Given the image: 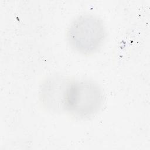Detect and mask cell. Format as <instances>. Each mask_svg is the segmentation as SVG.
<instances>
[{"label": "cell", "mask_w": 150, "mask_h": 150, "mask_svg": "<svg viewBox=\"0 0 150 150\" xmlns=\"http://www.w3.org/2000/svg\"><path fill=\"white\" fill-rule=\"evenodd\" d=\"M106 35L103 21L92 14L76 17L67 31V39L71 48L83 54L97 52L103 45Z\"/></svg>", "instance_id": "1"}, {"label": "cell", "mask_w": 150, "mask_h": 150, "mask_svg": "<svg viewBox=\"0 0 150 150\" xmlns=\"http://www.w3.org/2000/svg\"><path fill=\"white\" fill-rule=\"evenodd\" d=\"M103 101L102 90L96 83L89 80H73L66 112L75 117L88 118L99 111Z\"/></svg>", "instance_id": "2"}, {"label": "cell", "mask_w": 150, "mask_h": 150, "mask_svg": "<svg viewBox=\"0 0 150 150\" xmlns=\"http://www.w3.org/2000/svg\"><path fill=\"white\" fill-rule=\"evenodd\" d=\"M72 81L61 74L47 77L39 88V98L43 106L52 112H66Z\"/></svg>", "instance_id": "3"}]
</instances>
